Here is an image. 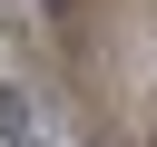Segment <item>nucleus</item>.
<instances>
[{
  "label": "nucleus",
  "mask_w": 157,
  "mask_h": 147,
  "mask_svg": "<svg viewBox=\"0 0 157 147\" xmlns=\"http://www.w3.org/2000/svg\"><path fill=\"white\" fill-rule=\"evenodd\" d=\"M0 147H59V137L39 127V108H29L20 88H0Z\"/></svg>",
  "instance_id": "nucleus-1"
}]
</instances>
